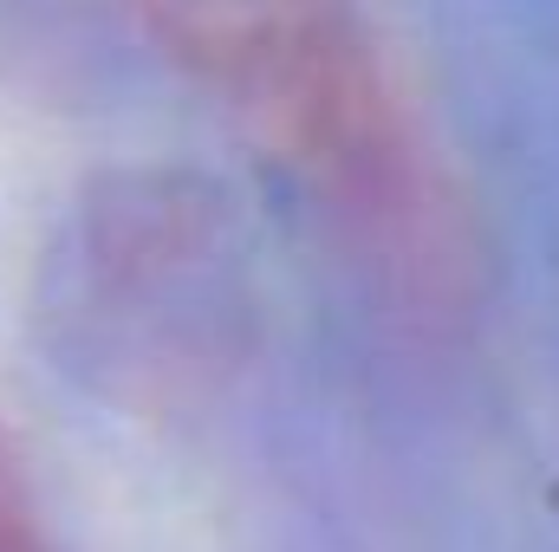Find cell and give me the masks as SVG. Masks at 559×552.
I'll list each match as a JSON object with an SVG mask.
<instances>
[{
  "instance_id": "6da1fadb",
  "label": "cell",
  "mask_w": 559,
  "mask_h": 552,
  "mask_svg": "<svg viewBox=\"0 0 559 552\" xmlns=\"http://www.w3.org/2000/svg\"><path fill=\"white\" fill-rule=\"evenodd\" d=\"M261 143L391 267L449 274L462 248L442 156L391 52L345 0H131Z\"/></svg>"
},
{
  "instance_id": "7a4b0ae2",
  "label": "cell",
  "mask_w": 559,
  "mask_h": 552,
  "mask_svg": "<svg viewBox=\"0 0 559 552\" xmlns=\"http://www.w3.org/2000/svg\"><path fill=\"white\" fill-rule=\"evenodd\" d=\"M0 552H59V533L39 507V488L26 475V455L13 448L0 422Z\"/></svg>"
}]
</instances>
